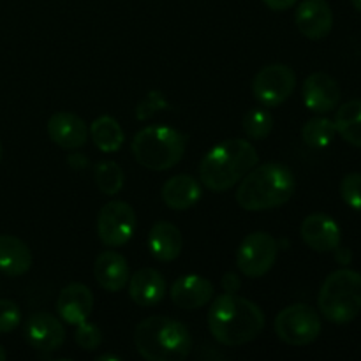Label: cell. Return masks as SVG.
<instances>
[{"label": "cell", "mask_w": 361, "mask_h": 361, "mask_svg": "<svg viewBox=\"0 0 361 361\" xmlns=\"http://www.w3.org/2000/svg\"><path fill=\"white\" fill-rule=\"evenodd\" d=\"M136 231V212L126 201H109L97 217V235L106 247H122Z\"/></svg>", "instance_id": "9c48e42d"}, {"label": "cell", "mask_w": 361, "mask_h": 361, "mask_svg": "<svg viewBox=\"0 0 361 361\" xmlns=\"http://www.w3.org/2000/svg\"><path fill=\"white\" fill-rule=\"evenodd\" d=\"M95 185L101 190L102 194H108V196H113V194H118L120 189L123 187V169L120 168L116 162L113 161H102L95 166Z\"/></svg>", "instance_id": "484cf974"}, {"label": "cell", "mask_w": 361, "mask_h": 361, "mask_svg": "<svg viewBox=\"0 0 361 361\" xmlns=\"http://www.w3.org/2000/svg\"><path fill=\"white\" fill-rule=\"evenodd\" d=\"M2 157H4V148H2V141H0V162H2Z\"/></svg>", "instance_id": "74e56055"}, {"label": "cell", "mask_w": 361, "mask_h": 361, "mask_svg": "<svg viewBox=\"0 0 361 361\" xmlns=\"http://www.w3.org/2000/svg\"><path fill=\"white\" fill-rule=\"evenodd\" d=\"M21 323V310L13 300H0V335L11 334Z\"/></svg>", "instance_id": "f546056e"}, {"label": "cell", "mask_w": 361, "mask_h": 361, "mask_svg": "<svg viewBox=\"0 0 361 361\" xmlns=\"http://www.w3.org/2000/svg\"><path fill=\"white\" fill-rule=\"evenodd\" d=\"M296 87L295 71L284 63L263 67L252 81L254 97L267 108H275L288 101Z\"/></svg>", "instance_id": "30bf717a"}, {"label": "cell", "mask_w": 361, "mask_h": 361, "mask_svg": "<svg viewBox=\"0 0 361 361\" xmlns=\"http://www.w3.org/2000/svg\"><path fill=\"white\" fill-rule=\"evenodd\" d=\"M6 358H7L6 351H4V348H2V345H0V361H4Z\"/></svg>", "instance_id": "d590c367"}, {"label": "cell", "mask_w": 361, "mask_h": 361, "mask_svg": "<svg viewBox=\"0 0 361 361\" xmlns=\"http://www.w3.org/2000/svg\"><path fill=\"white\" fill-rule=\"evenodd\" d=\"M321 317L312 307L296 303L275 317V334L289 345H307L321 334Z\"/></svg>", "instance_id": "52a82bcc"}, {"label": "cell", "mask_w": 361, "mask_h": 361, "mask_svg": "<svg viewBox=\"0 0 361 361\" xmlns=\"http://www.w3.org/2000/svg\"><path fill=\"white\" fill-rule=\"evenodd\" d=\"M168 108V99L162 95V92L152 90L148 92L147 97L137 104L136 108V116L137 120H148L150 116H154L157 111Z\"/></svg>", "instance_id": "4dcf8cb0"}, {"label": "cell", "mask_w": 361, "mask_h": 361, "mask_svg": "<svg viewBox=\"0 0 361 361\" xmlns=\"http://www.w3.org/2000/svg\"><path fill=\"white\" fill-rule=\"evenodd\" d=\"M240 286H242V282H240L238 275L226 274L222 277V288H224L226 293H236L240 289Z\"/></svg>", "instance_id": "1f68e13d"}, {"label": "cell", "mask_w": 361, "mask_h": 361, "mask_svg": "<svg viewBox=\"0 0 361 361\" xmlns=\"http://www.w3.org/2000/svg\"><path fill=\"white\" fill-rule=\"evenodd\" d=\"M351 2H353V6H355L356 9H358L361 13V0H351Z\"/></svg>", "instance_id": "e575fe53"}, {"label": "cell", "mask_w": 361, "mask_h": 361, "mask_svg": "<svg viewBox=\"0 0 361 361\" xmlns=\"http://www.w3.org/2000/svg\"><path fill=\"white\" fill-rule=\"evenodd\" d=\"M94 275L102 289L109 293H118L129 282V264L122 254L115 250H104L95 259Z\"/></svg>", "instance_id": "ac0fdd59"}, {"label": "cell", "mask_w": 361, "mask_h": 361, "mask_svg": "<svg viewBox=\"0 0 361 361\" xmlns=\"http://www.w3.org/2000/svg\"><path fill=\"white\" fill-rule=\"evenodd\" d=\"M25 338L35 351H56L66 341V328L51 314L35 312L25 324Z\"/></svg>", "instance_id": "8fae6325"}, {"label": "cell", "mask_w": 361, "mask_h": 361, "mask_svg": "<svg viewBox=\"0 0 361 361\" xmlns=\"http://www.w3.org/2000/svg\"><path fill=\"white\" fill-rule=\"evenodd\" d=\"M334 123L342 140L361 148V99L344 102L337 109Z\"/></svg>", "instance_id": "603a6c76"}, {"label": "cell", "mask_w": 361, "mask_h": 361, "mask_svg": "<svg viewBox=\"0 0 361 361\" xmlns=\"http://www.w3.org/2000/svg\"><path fill=\"white\" fill-rule=\"evenodd\" d=\"M134 344L148 361H182L192 351V337L185 324L164 316L141 321L134 334Z\"/></svg>", "instance_id": "277c9868"}, {"label": "cell", "mask_w": 361, "mask_h": 361, "mask_svg": "<svg viewBox=\"0 0 361 361\" xmlns=\"http://www.w3.org/2000/svg\"><path fill=\"white\" fill-rule=\"evenodd\" d=\"M317 305L324 319L335 324H348L361 312V274L337 270L324 279Z\"/></svg>", "instance_id": "8992f818"}, {"label": "cell", "mask_w": 361, "mask_h": 361, "mask_svg": "<svg viewBox=\"0 0 361 361\" xmlns=\"http://www.w3.org/2000/svg\"><path fill=\"white\" fill-rule=\"evenodd\" d=\"M74 341H76V344L80 345L81 349H85V351H95V349L101 345L102 334L101 330H99V326L83 321V323L78 324V330L76 334H74Z\"/></svg>", "instance_id": "f1b7e54d"}, {"label": "cell", "mask_w": 361, "mask_h": 361, "mask_svg": "<svg viewBox=\"0 0 361 361\" xmlns=\"http://www.w3.org/2000/svg\"><path fill=\"white\" fill-rule=\"evenodd\" d=\"M90 136L94 140L95 147L101 152H104V154H115V152H118L122 148L123 140H126L120 123L109 115L99 116L92 123Z\"/></svg>", "instance_id": "cb8c5ba5"}, {"label": "cell", "mask_w": 361, "mask_h": 361, "mask_svg": "<svg viewBox=\"0 0 361 361\" xmlns=\"http://www.w3.org/2000/svg\"><path fill=\"white\" fill-rule=\"evenodd\" d=\"M303 102L314 113H330L341 102V87L326 73H314L303 83Z\"/></svg>", "instance_id": "5bb4252c"}, {"label": "cell", "mask_w": 361, "mask_h": 361, "mask_svg": "<svg viewBox=\"0 0 361 361\" xmlns=\"http://www.w3.org/2000/svg\"><path fill=\"white\" fill-rule=\"evenodd\" d=\"M187 136L178 129L166 126H150L136 133L133 140V154L143 168L152 171H166L175 168L183 157Z\"/></svg>", "instance_id": "5b68a950"}, {"label": "cell", "mask_w": 361, "mask_h": 361, "mask_svg": "<svg viewBox=\"0 0 361 361\" xmlns=\"http://www.w3.org/2000/svg\"><path fill=\"white\" fill-rule=\"evenodd\" d=\"M341 196L348 207L361 212V173H349L342 178Z\"/></svg>", "instance_id": "83f0119b"}, {"label": "cell", "mask_w": 361, "mask_h": 361, "mask_svg": "<svg viewBox=\"0 0 361 361\" xmlns=\"http://www.w3.org/2000/svg\"><path fill=\"white\" fill-rule=\"evenodd\" d=\"M99 360H118V358H115V356H108V355H106V356H101V358H99Z\"/></svg>", "instance_id": "8d00e7d4"}, {"label": "cell", "mask_w": 361, "mask_h": 361, "mask_svg": "<svg viewBox=\"0 0 361 361\" xmlns=\"http://www.w3.org/2000/svg\"><path fill=\"white\" fill-rule=\"evenodd\" d=\"M129 295L130 300L140 307L157 305L166 296L164 277L154 268L137 270L133 277H129Z\"/></svg>", "instance_id": "d6986e66"}, {"label": "cell", "mask_w": 361, "mask_h": 361, "mask_svg": "<svg viewBox=\"0 0 361 361\" xmlns=\"http://www.w3.org/2000/svg\"><path fill=\"white\" fill-rule=\"evenodd\" d=\"M182 245V233L176 226L164 221H159L152 226L150 233H148V249L155 259L162 261V263H171L180 256Z\"/></svg>", "instance_id": "ffe728a7"}, {"label": "cell", "mask_w": 361, "mask_h": 361, "mask_svg": "<svg viewBox=\"0 0 361 361\" xmlns=\"http://www.w3.org/2000/svg\"><path fill=\"white\" fill-rule=\"evenodd\" d=\"M263 2L274 11H286V9H289V7L295 6L298 0H263Z\"/></svg>", "instance_id": "d6a6232c"}, {"label": "cell", "mask_w": 361, "mask_h": 361, "mask_svg": "<svg viewBox=\"0 0 361 361\" xmlns=\"http://www.w3.org/2000/svg\"><path fill=\"white\" fill-rule=\"evenodd\" d=\"M32 267V252L23 240L13 235H0V274L21 277Z\"/></svg>", "instance_id": "44dd1931"}, {"label": "cell", "mask_w": 361, "mask_h": 361, "mask_svg": "<svg viewBox=\"0 0 361 361\" xmlns=\"http://www.w3.org/2000/svg\"><path fill=\"white\" fill-rule=\"evenodd\" d=\"M335 134H337V129H335L334 120L323 118V116L309 120L302 129L303 141L312 148H326L334 141Z\"/></svg>", "instance_id": "d4e9b609"}, {"label": "cell", "mask_w": 361, "mask_h": 361, "mask_svg": "<svg viewBox=\"0 0 361 361\" xmlns=\"http://www.w3.org/2000/svg\"><path fill=\"white\" fill-rule=\"evenodd\" d=\"M69 162H71V164H73V168H76V169H85L88 166L87 157H85V155H80V154L71 155Z\"/></svg>", "instance_id": "836d02e7"}, {"label": "cell", "mask_w": 361, "mask_h": 361, "mask_svg": "<svg viewBox=\"0 0 361 361\" xmlns=\"http://www.w3.org/2000/svg\"><path fill=\"white\" fill-rule=\"evenodd\" d=\"M173 303L183 310H196L207 305L214 296V286L201 275H182L171 286Z\"/></svg>", "instance_id": "e0dca14e"}, {"label": "cell", "mask_w": 361, "mask_h": 361, "mask_svg": "<svg viewBox=\"0 0 361 361\" xmlns=\"http://www.w3.org/2000/svg\"><path fill=\"white\" fill-rule=\"evenodd\" d=\"M48 136L63 150H78L88 140V127L74 113L60 111L48 120Z\"/></svg>", "instance_id": "2e32d148"}, {"label": "cell", "mask_w": 361, "mask_h": 361, "mask_svg": "<svg viewBox=\"0 0 361 361\" xmlns=\"http://www.w3.org/2000/svg\"><path fill=\"white\" fill-rule=\"evenodd\" d=\"M295 21L298 30L310 41L328 37L334 27V13L324 0H305L296 9Z\"/></svg>", "instance_id": "7c38bea8"}, {"label": "cell", "mask_w": 361, "mask_h": 361, "mask_svg": "<svg viewBox=\"0 0 361 361\" xmlns=\"http://www.w3.org/2000/svg\"><path fill=\"white\" fill-rule=\"evenodd\" d=\"M208 328L219 344L236 348L259 337L264 328V314L250 300L226 293L210 305Z\"/></svg>", "instance_id": "6da1fadb"}, {"label": "cell", "mask_w": 361, "mask_h": 361, "mask_svg": "<svg viewBox=\"0 0 361 361\" xmlns=\"http://www.w3.org/2000/svg\"><path fill=\"white\" fill-rule=\"evenodd\" d=\"M295 194V175L279 162L254 166L242 178L236 201L247 212H263L288 203Z\"/></svg>", "instance_id": "7a4b0ae2"}, {"label": "cell", "mask_w": 361, "mask_h": 361, "mask_svg": "<svg viewBox=\"0 0 361 361\" xmlns=\"http://www.w3.org/2000/svg\"><path fill=\"white\" fill-rule=\"evenodd\" d=\"M94 303V293L90 291V288L80 284V282H73L60 291L59 300H56V310L67 324L78 326L90 317Z\"/></svg>", "instance_id": "9a60e30c"}, {"label": "cell", "mask_w": 361, "mask_h": 361, "mask_svg": "<svg viewBox=\"0 0 361 361\" xmlns=\"http://www.w3.org/2000/svg\"><path fill=\"white\" fill-rule=\"evenodd\" d=\"M259 162L256 148L247 140H228L215 145L200 164V178L214 192L235 187Z\"/></svg>", "instance_id": "3957f363"}, {"label": "cell", "mask_w": 361, "mask_h": 361, "mask_svg": "<svg viewBox=\"0 0 361 361\" xmlns=\"http://www.w3.org/2000/svg\"><path fill=\"white\" fill-rule=\"evenodd\" d=\"M300 231L303 242L316 252H334L337 247H341V228L326 214H312L305 217Z\"/></svg>", "instance_id": "4fadbf2b"}, {"label": "cell", "mask_w": 361, "mask_h": 361, "mask_svg": "<svg viewBox=\"0 0 361 361\" xmlns=\"http://www.w3.org/2000/svg\"><path fill=\"white\" fill-rule=\"evenodd\" d=\"M277 240L270 233L256 231L245 236L236 250V264L245 277L259 279L271 270L277 261Z\"/></svg>", "instance_id": "ba28073f"}, {"label": "cell", "mask_w": 361, "mask_h": 361, "mask_svg": "<svg viewBox=\"0 0 361 361\" xmlns=\"http://www.w3.org/2000/svg\"><path fill=\"white\" fill-rule=\"evenodd\" d=\"M243 130L250 140H264L274 130V116L263 108L250 109L243 116Z\"/></svg>", "instance_id": "4316f807"}, {"label": "cell", "mask_w": 361, "mask_h": 361, "mask_svg": "<svg viewBox=\"0 0 361 361\" xmlns=\"http://www.w3.org/2000/svg\"><path fill=\"white\" fill-rule=\"evenodd\" d=\"M201 185L194 176L176 175L162 187V201L171 210H189L200 201Z\"/></svg>", "instance_id": "7402d4cb"}]
</instances>
